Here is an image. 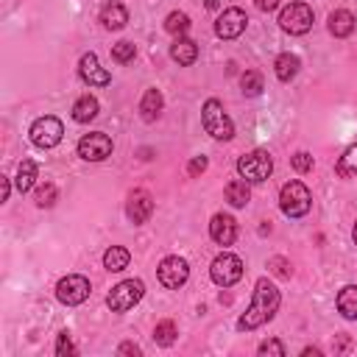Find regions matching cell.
Here are the masks:
<instances>
[{"mask_svg": "<svg viewBox=\"0 0 357 357\" xmlns=\"http://www.w3.org/2000/svg\"><path fill=\"white\" fill-rule=\"evenodd\" d=\"M271 170H273L271 153L262 151V148H257V151H251V153H243V156L237 159V173H240L248 184L265 181V178L271 176Z\"/></svg>", "mask_w": 357, "mask_h": 357, "instance_id": "obj_4", "label": "cell"}, {"mask_svg": "<svg viewBox=\"0 0 357 357\" xmlns=\"http://www.w3.org/2000/svg\"><path fill=\"white\" fill-rule=\"evenodd\" d=\"M126 215L131 223H145L151 215H153V198L148 190H134L128 195V204H126Z\"/></svg>", "mask_w": 357, "mask_h": 357, "instance_id": "obj_13", "label": "cell"}, {"mask_svg": "<svg viewBox=\"0 0 357 357\" xmlns=\"http://www.w3.org/2000/svg\"><path fill=\"white\" fill-rule=\"evenodd\" d=\"M298 67H301V59L296 53H279L276 61H273V70H276V78L279 81H293L298 75Z\"/></svg>", "mask_w": 357, "mask_h": 357, "instance_id": "obj_18", "label": "cell"}, {"mask_svg": "<svg viewBox=\"0 0 357 357\" xmlns=\"http://www.w3.org/2000/svg\"><path fill=\"white\" fill-rule=\"evenodd\" d=\"M351 237H354V243H357V223H354V231H351Z\"/></svg>", "mask_w": 357, "mask_h": 357, "instance_id": "obj_42", "label": "cell"}, {"mask_svg": "<svg viewBox=\"0 0 357 357\" xmlns=\"http://www.w3.org/2000/svg\"><path fill=\"white\" fill-rule=\"evenodd\" d=\"M56 198H59V190H56V184H50V181L39 184V187L33 190V201H36V206H42V209L53 206V204H56Z\"/></svg>", "mask_w": 357, "mask_h": 357, "instance_id": "obj_30", "label": "cell"}, {"mask_svg": "<svg viewBox=\"0 0 357 357\" xmlns=\"http://www.w3.org/2000/svg\"><path fill=\"white\" fill-rule=\"evenodd\" d=\"M329 31H332V36H349L351 31H354V14L351 11H346V8H337V11H332L329 14Z\"/></svg>", "mask_w": 357, "mask_h": 357, "instance_id": "obj_19", "label": "cell"}, {"mask_svg": "<svg viewBox=\"0 0 357 357\" xmlns=\"http://www.w3.org/2000/svg\"><path fill=\"white\" fill-rule=\"evenodd\" d=\"M209 237H212L218 245H231L234 237H237V220H234L231 215L218 212V215L209 220Z\"/></svg>", "mask_w": 357, "mask_h": 357, "instance_id": "obj_15", "label": "cell"}, {"mask_svg": "<svg viewBox=\"0 0 357 357\" xmlns=\"http://www.w3.org/2000/svg\"><path fill=\"white\" fill-rule=\"evenodd\" d=\"M145 293V284L142 279H123L120 284L112 287V293L106 296V304L112 312H128Z\"/></svg>", "mask_w": 357, "mask_h": 357, "instance_id": "obj_5", "label": "cell"}, {"mask_svg": "<svg viewBox=\"0 0 357 357\" xmlns=\"http://www.w3.org/2000/svg\"><path fill=\"white\" fill-rule=\"evenodd\" d=\"M259 354H276V357H284V346L279 340H265L259 343Z\"/></svg>", "mask_w": 357, "mask_h": 357, "instance_id": "obj_36", "label": "cell"}, {"mask_svg": "<svg viewBox=\"0 0 357 357\" xmlns=\"http://www.w3.org/2000/svg\"><path fill=\"white\" fill-rule=\"evenodd\" d=\"M290 165H293V170L307 173V170H312V156H310L307 151H298V153L290 156Z\"/></svg>", "mask_w": 357, "mask_h": 357, "instance_id": "obj_33", "label": "cell"}, {"mask_svg": "<svg viewBox=\"0 0 357 357\" xmlns=\"http://www.w3.org/2000/svg\"><path fill=\"white\" fill-rule=\"evenodd\" d=\"M109 153H112V137L103 131H92L78 139V156L86 162H103Z\"/></svg>", "mask_w": 357, "mask_h": 357, "instance_id": "obj_10", "label": "cell"}, {"mask_svg": "<svg viewBox=\"0 0 357 357\" xmlns=\"http://www.w3.org/2000/svg\"><path fill=\"white\" fill-rule=\"evenodd\" d=\"M240 86H243V92H245L248 98H257V95L265 89L262 75H259L257 70H245V73H243V78H240Z\"/></svg>", "mask_w": 357, "mask_h": 357, "instance_id": "obj_29", "label": "cell"}, {"mask_svg": "<svg viewBox=\"0 0 357 357\" xmlns=\"http://www.w3.org/2000/svg\"><path fill=\"white\" fill-rule=\"evenodd\" d=\"M201 123L206 128V134H212L215 139H231L234 137V123L231 117L226 114L223 103L218 98H209L201 109Z\"/></svg>", "mask_w": 357, "mask_h": 357, "instance_id": "obj_2", "label": "cell"}, {"mask_svg": "<svg viewBox=\"0 0 357 357\" xmlns=\"http://www.w3.org/2000/svg\"><path fill=\"white\" fill-rule=\"evenodd\" d=\"M31 142L36 145V148H56L59 142H61V134H64V126H61V120L59 117H53V114H45V117H39V120H33V126H31Z\"/></svg>", "mask_w": 357, "mask_h": 357, "instance_id": "obj_6", "label": "cell"}, {"mask_svg": "<svg viewBox=\"0 0 357 357\" xmlns=\"http://www.w3.org/2000/svg\"><path fill=\"white\" fill-rule=\"evenodd\" d=\"M98 117V100L92 95H81L75 103H73V120L75 123H89Z\"/></svg>", "mask_w": 357, "mask_h": 357, "instance_id": "obj_22", "label": "cell"}, {"mask_svg": "<svg viewBox=\"0 0 357 357\" xmlns=\"http://www.w3.org/2000/svg\"><path fill=\"white\" fill-rule=\"evenodd\" d=\"M209 276H212L215 284H220V287H231V284L240 282V276H243V259L234 257V254H229V251H223V254H218V257L212 259Z\"/></svg>", "mask_w": 357, "mask_h": 357, "instance_id": "obj_7", "label": "cell"}, {"mask_svg": "<svg viewBox=\"0 0 357 357\" xmlns=\"http://www.w3.org/2000/svg\"><path fill=\"white\" fill-rule=\"evenodd\" d=\"M335 173H337L340 178H354V176H357V142L343 151V156H340L337 165H335Z\"/></svg>", "mask_w": 357, "mask_h": 357, "instance_id": "obj_24", "label": "cell"}, {"mask_svg": "<svg viewBox=\"0 0 357 357\" xmlns=\"http://www.w3.org/2000/svg\"><path fill=\"white\" fill-rule=\"evenodd\" d=\"M279 301H282V296H279L276 284H273V282H268V279H259V282H257V287H254L251 307H248V310L240 315L237 326H240L243 332H251V329L262 326L265 321H271V318L276 315Z\"/></svg>", "mask_w": 357, "mask_h": 357, "instance_id": "obj_1", "label": "cell"}, {"mask_svg": "<svg viewBox=\"0 0 357 357\" xmlns=\"http://www.w3.org/2000/svg\"><path fill=\"white\" fill-rule=\"evenodd\" d=\"M226 201L231 206H245L251 201V190H248V181L245 178H237V181H229L226 184Z\"/></svg>", "mask_w": 357, "mask_h": 357, "instance_id": "obj_23", "label": "cell"}, {"mask_svg": "<svg viewBox=\"0 0 357 357\" xmlns=\"http://www.w3.org/2000/svg\"><path fill=\"white\" fill-rule=\"evenodd\" d=\"M120 354H134V357H139L142 354V349L137 346V343H120V349H117Z\"/></svg>", "mask_w": 357, "mask_h": 357, "instance_id": "obj_37", "label": "cell"}, {"mask_svg": "<svg viewBox=\"0 0 357 357\" xmlns=\"http://www.w3.org/2000/svg\"><path fill=\"white\" fill-rule=\"evenodd\" d=\"M162 106H165V98H162V92L159 89H145V95H142V100H139V112H142V120H156L159 117V112H162Z\"/></svg>", "mask_w": 357, "mask_h": 357, "instance_id": "obj_20", "label": "cell"}, {"mask_svg": "<svg viewBox=\"0 0 357 357\" xmlns=\"http://www.w3.org/2000/svg\"><path fill=\"white\" fill-rule=\"evenodd\" d=\"M218 6H220V0H206V8H209V11H215Z\"/></svg>", "mask_w": 357, "mask_h": 357, "instance_id": "obj_41", "label": "cell"}, {"mask_svg": "<svg viewBox=\"0 0 357 357\" xmlns=\"http://www.w3.org/2000/svg\"><path fill=\"white\" fill-rule=\"evenodd\" d=\"M33 181H36V162H33V159H22L20 167H17L14 184H17L20 192H28V190L33 187Z\"/></svg>", "mask_w": 357, "mask_h": 357, "instance_id": "obj_25", "label": "cell"}, {"mask_svg": "<svg viewBox=\"0 0 357 357\" xmlns=\"http://www.w3.org/2000/svg\"><path fill=\"white\" fill-rule=\"evenodd\" d=\"M89 279L86 276H81V273H70V276H64L59 284H56V296H59V301L61 304H67V307H75V304H81V301H86L89 298Z\"/></svg>", "mask_w": 357, "mask_h": 357, "instance_id": "obj_9", "label": "cell"}, {"mask_svg": "<svg viewBox=\"0 0 357 357\" xmlns=\"http://www.w3.org/2000/svg\"><path fill=\"white\" fill-rule=\"evenodd\" d=\"M78 73H81V78H84L89 86H106V84L112 81L109 70L100 67V61H98L95 53H84V56H81V61H78Z\"/></svg>", "mask_w": 357, "mask_h": 357, "instance_id": "obj_14", "label": "cell"}, {"mask_svg": "<svg viewBox=\"0 0 357 357\" xmlns=\"http://www.w3.org/2000/svg\"><path fill=\"white\" fill-rule=\"evenodd\" d=\"M279 206L287 218H304L312 206V195L301 181H287L279 192Z\"/></svg>", "mask_w": 357, "mask_h": 357, "instance_id": "obj_3", "label": "cell"}, {"mask_svg": "<svg viewBox=\"0 0 357 357\" xmlns=\"http://www.w3.org/2000/svg\"><path fill=\"white\" fill-rule=\"evenodd\" d=\"M165 31L173 33V36H184L190 31V17L184 11H170L167 20H165Z\"/></svg>", "mask_w": 357, "mask_h": 357, "instance_id": "obj_27", "label": "cell"}, {"mask_svg": "<svg viewBox=\"0 0 357 357\" xmlns=\"http://www.w3.org/2000/svg\"><path fill=\"white\" fill-rule=\"evenodd\" d=\"M128 262H131V254H128V248H123V245H112V248L103 254L106 271H126Z\"/></svg>", "mask_w": 357, "mask_h": 357, "instance_id": "obj_26", "label": "cell"}, {"mask_svg": "<svg viewBox=\"0 0 357 357\" xmlns=\"http://www.w3.org/2000/svg\"><path fill=\"white\" fill-rule=\"evenodd\" d=\"M176 335H178V329H176V324L167 321V318L153 326V340H156V346H173Z\"/></svg>", "mask_w": 357, "mask_h": 357, "instance_id": "obj_28", "label": "cell"}, {"mask_svg": "<svg viewBox=\"0 0 357 357\" xmlns=\"http://www.w3.org/2000/svg\"><path fill=\"white\" fill-rule=\"evenodd\" d=\"M134 56H137L134 42H117V45H112V59H114V61L126 64V61H131Z\"/></svg>", "mask_w": 357, "mask_h": 357, "instance_id": "obj_31", "label": "cell"}, {"mask_svg": "<svg viewBox=\"0 0 357 357\" xmlns=\"http://www.w3.org/2000/svg\"><path fill=\"white\" fill-rule=\"evenodd\" d=\"M254 3H257L259 11H273V8L279 6V0H254Z\"/></svg>", "mask_w": 357, "mask_h": 357, "instance_id": "obj_39", "label": "cell"}, {"mask_svg": "<svg viewBox=\"0 0 357 357\" xmlns=\"http://www.w3.org/2000/svg\"><path fill=\"white\" fill-rule=\"evenodd\" d=\"M337 312L349 321L357 318V284H346L337 293Z\"/></svg>", "mask_w": 357, "mask_h": 357, "instance_id": "obj_21", "label": "cell"}, {"mask_svg": "<svg viewBox=\"0 0 357 357\" xmlns=\"http://www.w3.org/2000/svg\"><path fill=\"white\" fill-rule=\"evenodd\" d=\"M170 56H173V61L187 67V64H192L198 59V45L192 39H187V36H176V42L170 45Z\"/></svg>", "mask_w": 357, "mask_h": 357, "instance_id": "obj_17", "label": "cell"}, {"mask_svg": "<svg viewBox=\"0 0 357 357\" xmlns=\"http://www.w3.org/2000/svg\"><path fill=\"white\" fill-rule=\"evenodd\" d=\"M100 22H103L109 31H120V28H126V22H128V8H126L123 3H117V0H109V3H103V8H100Z\"/></svg>", "mask_w": 357, "mask_h": 357, "instance_id": "obj_16", "label": "cell"}, {"mask_svg": "<svg viewBox=\"0 0 357 357\" xmlns=\"http://www.w3.org/2000/svg\"><path fill=\"white\" fill-rule=\"evenodd\" d=\"M268 268H271V273H276L282 279H290V273H293V268H290V262L284 257H271L268 259Z\"/></svg>", "mask_w": 357, "mask_h": 357, "instance_id": "obj_32", "label": "cell"}, {"mask_svg": "<svg viewBox=\"0 0 357 357\" xmlns=\"http://www.w3.org/2000/svg\"><path fill=\"white\" fill-rule=\"evenodd\" d=\"M206 165H209L206 156H192V159L187 162V173H190V176H201V173L206 170Z\"/></svg>", "mask_w": 357, "mask_h": 357, "instance_id": "obj_35", "label": "cell"}, {"mask_svg": "<svg viewBox=\"0 0 357 357\" xmlns=\"http://www.w3.org/2000/svg\"><path fill=\"white\" fill-rule=\"evenodd\" d=\"M8 192H11V184L6 176H0V201H8Z\"/></svg>", "mask_w": 357, "mask_h": 357, "instance_id": "obj_38", "label": "cell"}, {"mask_svg": "<svg viewBox=\"0 0 357 357\" xmlns=\"http://www.w3.org/2000/svg\"><path fill=\"white\" fill-rule=\"evenodd\" d=\"M301 354H304V357H310V354H312V357H318V354H321V351H318V349H310V346H307V349H304V351H301Z\"/></svg>", "mask_w": 357, "mask_h": 357, "instance_id": "obj_40", "label": "cell"}, {"mask_svg": "<svg viewBox=\"0 0 357 357\" xmlns=\"http://www.w3.org/2000/svg\"><path fill=\"white\" fill-rule=\"evenodd\" d=\"M279 25H282V31H287L293 36H301L312 28V8L307 3H290V6L282 8Z\"/></svg>", "mask_w": 357, "mask_h": 357, "instance_id": "obj_8", "label": "cell"}, {"mask_svg": "<svg viewBox=\"0 0 357 357\" xmlns=\"http://www.w3.org/2000/svg\"><path fill=\"white\" fill-rule=\"evenodd\" d=\"M156 273H159V282H162L165 287L176 290V287H181V284L187 282V276H190V265H187L184 257H165V259L159 262Z\"/></svg>", "mask_w": 357, "mask_h": 357, "instance_id": "obj_11", "label": "cell"}, {"mask_svg": "<svg viewBox=\"0 0 357 357\" xmlns=\"http://www.w3.org/2000/svg\"><path fill=\"white\" fill-rule=\"evenodd\" d=\"M56 354H59V357H64V354H75V346H73V340H70L67 332H61V335L56 337Z\"/></svg>", "mask_w": 357, "mask_h": 357, "instance_id": "obj_34", "label": "cell"}, {"mask_svg": "<svg viewBox=\"0 0 357 357\" xmlns=\"http://www.w3.org/2000/svg\"><path fill=\"white\" fill-rule=\"evenodd\" d=\"M245 22H248L245 11L237 8V6H231V8H226V11L218 17V22H215V33H218L220 39H237V36L245 31Z\"/></svg>", "mask_w": 357, "mask_h": 357, "instance_id": "obj_12", "label": "cell"}]
</instances>
